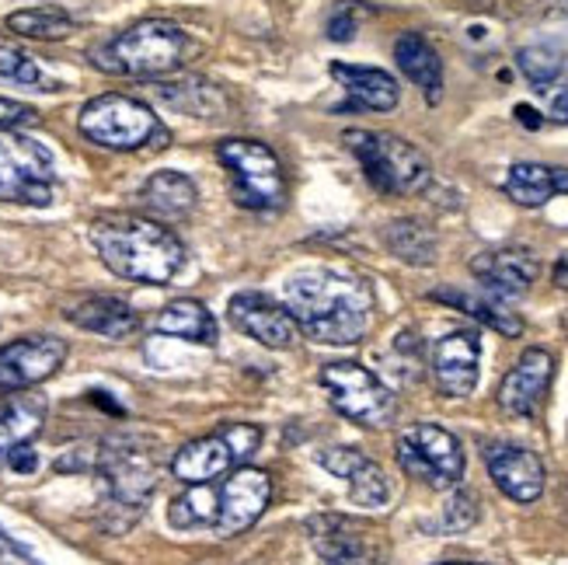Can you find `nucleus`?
Returning a JSON list of instances; mask_svg holds the SVG:
<instances>
[{
	"label": "nucleus",
	"mask_w": 568,
	"mask_h": 565,
	"mask_svg": "<svg viewBox=\"0 0 568 565\" xmlns=\"http://www.w3.org/2000/svg\"><path fill=\"white\" fill-rule=\"evenodd\" d=\"M45 420V402L39 395H14L0 405V468L8 464V457L29 444V440L42 430Z\"/></svg>",
	"instance_id": "nucleus-24"
},
{
	"label": "nucleus",
	"mask_w": 568,
	"mask_h": 565,
	"mask_svg": "<svg viewBox=\"0 0 568 565\" xmlns=\"http://www.w3.org/2000/svg\"><path fill=\"white\" fill-rule=\"evenodd\" d=\"M349 482V493H353V503L356 506H366V509H377V506H384L387 503V496H390V485H387V475H384V468L377 461H363L359 468L345 478Z\"/></svg>",
	"instance_id": "nucleus-33"
},
{
	"label": "nucleus",
	"mask_w": 568,
	"mask_h": 565,
	"mask_svg": "<svg viewBox=\"0 0 568 565\" xmlns=\"http://www.w3.org/2000/svg\"><path fill=\"white\" fill-rule=\"evenodd\" d=\"M558 192H568V168L520 161L506 175V195L520 206H545Z\"/></svg>",
	"instance_id": "nucleus-22"
},
{
	"label": "nucleus",
	"mask_w": 568,
	"mask_h": 565,
	"mask_svg": "<svg viewBox=\"0 0 568 565\" xmlns=\"http://www.w3.org/2000/svg\"><path fill=\"white\" fill-rule=\"evenodd\" d=\"M558 565H568V558H561V562H558Z\"/></svg>",
	"instance_id": "nucleus-44"
},
{
	"label": "nucleus",
	"mask_w": 568,
	"mask_h": 565,
	"mask_svg": "<svg viewBox=\"0 0 568 565\" xmlns=\"http://www.w3.org/2000/svg\"><path fill=\"white\" fill-rule=\"evenodd\" d=\"M39 112L32 105H21V102H8V98H0V130H18V127H29L36 122Z\"/></svg>",
	"instance_id": "nucleus-38"
},
{
	"label": "nucleus",
	"mask_w": 568,
	"mask_h": 565,
	"mask_svg": "<svg viewBox=\"0 0 568 565\" xmlns=\"http://www.w3.org/2000/svg\"><path fill=\"white\" fill-rule=\"evenodd\" d=\"M220 436L227 440V447L234 454V464H244L262 444V430L252 426V423H227L224 430H220Z\"/></svg>",
	"instance_id": "nucleus-35"
},
{
	"label": "nucleus",
	"mask_w": 568,
	"mask_h": 565,
	"mask_svg": "<svg viewBox=\"0 0 568 565\" xmlns=\"http://www.w3.org/2000/svg\"><path fill=\"white\" fill-rule=\"evenodd\" d=\"M398 464L402 472L426 482L433 488H454L464 478V451L460 440L436 423H415L398 436Z\"/></svg>",
	"instance_id": "nucleus-9"
},
{
	"label": "nucleus",
	"mask_w": 568,
	"mask_h": 565,
	"mask_svg": "<svg viewBox=\"0 0 568 565\" xmlns=\"http://www.w3.org/2000/svg\"><path fill=\"white\" fill-rule=\"evenodd\" d=\"M488 475L513 503H537L545 493V464L527 447L499 444L488 451Z\"/></svg>",
	"instance_id": "nucleus-17"
},
{
	"label": "nucleus",
	"mask_w": 568,
	"mask_h": 565,
	"mask_svg": "<svg viewBox=\"0 0 568 565\" xmlns=\"http://www.w3.org/2000/svg\"><path fill=\"white\" fill-rule=\"evenodd\" d=\"M321 384H325L335 412H342L345 420L369 426V430H384L394 423V412H398L394 395L363 363H353V360L325 363L321 366Z\"/></svg>",
	"instance_id": "nucleus-8"
},
{
	"label": "nucleus",
	"mask_w": 568,
	"mask_h": 565,
	"mask_svg": "<svg viewBox=\"0 0 568 565\" xmlns=\"http://www.w3.org/2000/svg\"><path fill=\"white\" fill-rule=\"evenodd\" d=\"M158 332L200 342V346H216V317L200 301H175L158 314Z\"/></svg>",
	"instance_id": "nucleus-26"
},
{
	"label": "nucleus",
	"mask_w": 568,
	"mask_h": 565,
	"mask_svg": "<svg viewBox=\"0 0 568 565\" xmlns=\"http://www.w3.org/2000/svg\"><path fill=\"white\" fill-rule=\"evenodd\" d=\"M161 98L171 105V109H182L189 115H213L224 109V98L220 91L200 78H189V81H179V84H161L158 88Z\"/></svg>",
	"instance_id": "nucleus-29"
},
{
	"label": "nucleus",
	"mask_w": 568,
	"mask_h": 565,
	"mask_svg": "<svg viewBox=\"0 0 568 565\" xmlns=\"http://www.w3.org/2000/svg\"><path fill=\"white\" fill-rule=\"evenodd\" d=\"M98 468L105 475L112 506L119 509H133L140 513L143 503L151 500L154 485H158V472L154 461L146 451H140L130 440H109V444L98 451Z\"/></svg>",
	"instance_id": "nucleus-10"
},
{
	"label": "nucleus",
	"mask_w": 568,
	"mask_h": 565,
	"mask_svg": "<svg viewBox=\"0 0 568 565\" xmlns=\"http://www.w3.org/2000/svg\"><path fill=\"white\" fill-rule=\"evenodd\" d=\"M516 119H520L527 130H540V115L530 105H516Z\"/></svg>",
	"instance_id": "nucleus-42"
},
{
	"label": "nucleus",
	"mask_w": 568,
	"mask_h": 565,
	"mask_svg": "<svg viewBox=\"0 0 568 565\" xmlns=\"http://www.w3.org/2000/svg\"><path fill=\"white\" fill-rule=\"evenodd\" d=\"M91 244L119 280L168 286L185 265V244L143 216H102L91 224Z\"/></svg>",
	"instance_id": "nucleus-2"
},
{
	"label": "nucleus",
	"mask_w": 568,
	"mask_h": 565,
	"mask_svg": "<svg viewBox=\"0 0 568 565\" xmlns=\"http://www.w3.org/2000/svg\"><path fill=\"white\" fill-rule=\"evenodd\" d=\"M551 119L568 122V84L558 88V94H555V102H551Z\"/></svg>",
	"instance_id": "nucleus-41"
},
{
	"label": "nucleus",
	"mask_w": 568,
	"mask_h": 565,
	"mask_svg": "<svg viewBox=\"0 0 568 565\" xmlns=\"http://www.w3.org/2000/svg\"><path fill=\"white\" fill-rule=\"evenodd\" d=\"M216 158L227 168L237 206L258 210V213H276L286 206L290 189H286L283 164L265 143H258V140H224L216 147Z\"/></svg>",
	"instance_id": "nucleus-6"
},
{
	"label": "nucleus",
	"mask_w": 568,
	"mask_h": 565,
	"mask_svg": "<svg viewBox=\"0 0 568 565\" xmlns=\"http://www.w3.org/2000/svg\"><path fill=\"white\" fill-rule=\"evenodd\" d=\"M356 36V14H353V4L349 0H342V4L332 11L328 18V39L335 42H349Z\"/></svg>",
	"instance_id": "nucleus-37"
},
{
	"label": "nucleus",
	"mask_w": 568,
	"mask_h": 565,
	"mask_svg": "<svg viewBox=\"0 0 568 565\" xmlns=\"http://www.w3.org/2000/svg\"><path fill=\"white\" fill-rule=\"evenodd\" d=\"M516 67H520L524 78L537 88V91H548L558 78H561V67H565V53L558 46H527L516 53Z\"/></svg>",
	"instance_id": "nucleus-31"
},
{
	"label": "nucleus",
	"mask_w": 568,
	"mask_h": 565,
	"mask_svg": "<svg viewBox=\"0 0 568 565\" xmlns=\"http://www.w3.org/2000/svg\"><path fill=\"white\" fill-rule=\"evenodd\" d=\"M537 259L527 249H496V252H481L471 259V273L488 290L491 297L499 301H516L530 290L537 280Z\"/></svg>",
	"instance_id": "nucleus-16"
},
{
	"label": "nucleus",
	"mask_w": 568,
	"mask_h": 565,
	"mask_svg": "<svg viewBox=\"0 0 568 565\" xmlns=\"http://www.w3.org/2000/svg\"><path fill=\"white\" fill-rule=\"evenodd\" d=\"M325 565H384L374 552H349V555H338V558H328Z\"/></svg>",
	"instance_id": "nucleus-40"
},
{
	"label": "nucleus",
	"mask_w": 568,
	"mask_h": 565,
	"mask_svg": "<svg viewBox=\"0 0 568 565\" xmlns=\"http://www.w3.org/2000/svg\"><path fill=\"white\" fill-rule=\"evenodd\" d=\"M471 565H478V562H471Z\"/></svg>",
	"instance_id": "nucleus-45"
},
{
	"label": "nucleus",
	"mask_w": 568,
	"mask_h": 565,
	"mask_svg": "<svg viewBox=\"0 0 568 565\" xmlns=\"http://www.w3.org/2000/svg\"><path fill=\"white\" fill-rule=\"evenodd\" d=\"M189 53L192 42L179 24L146 18L109 39L105 46H98L91 57L98 70L115 73V78H164V73L179 70Z\"/></svg>",
	"instance_id": "nucleus-3"
},
{
	"label": "nucleus",
	"mask_w": 568,
	"mask_h": 565,
	"mask_svg": "<svg viewBox=\"0 0 568 565\" xmlns=\"http://www.w3.org/2000/svg\"><path fill=\"white\" fill-rule=\"evenodd\" d=\"M231 468H234V454L220 433L192 440V444H185L175 454V461H171V472H175V478H182L185 485L216 482V478H224Z\"/></svg>",
	"instance_id": "nucleus-19"
},
{
	"label": "nucleus",
	"mask_w": 568,
	"mask_h": 565,
	"mask_svg": "<svg viewBox=\"0 0 568 565\" xmlns=\"http://www.w3.org/2000/svg\"><path fill=\"white\" fill-rule=\"evenodd\" d=\"M436 565H471V562H436Z\"/></svg>",
	"instance_id": "nucleus-43"
},
{
	"label": "nucleus",
	"mask_w": 568,
	"mask_h": 565,
	"mask_svg": "<svg viewBox=\"0 0 568 565\" xmlns=\"http://www.w3.org/2000/svg\"><path fill=\"white\" fill-rule=\"evenodd\" d=\"M57 189L53 154L18 130H0V203L49 206Z\"/></svg>",
	"instance_id": "nucleus-7"
},
{
	"label": "nucleus",
	"mask_w": 568,
	"mask_h": 565,
	"mask_svg": "<svg viewBox=\"0 0 568 565\" xmlns=\"http://www.w3.org/2000/svg\"><path fill=\"white\" fill-rule=\"evenodd\" d=\"M0 81L4 84H18V88H39V91H53L45 81V73L39 70V63L21 53L18 46L0 39Z\"/></svg>",
	"instance_id": "nucleus-32"
},
{
	"label": "nucleus",
	"mask_w": 568,
	"mask_h": 565,
	"mask_svg": "<svg viewBox=\"0 0 568 565\" xmlns=\"http://www.w3.org/2000/svg\"><path fill=\"white\" fill-rule=\"evenodd\" d=\"M67 360V342L57 335H24L0 346V391H24L53 377Z\"/></svg>",
	"instance_id": "nucleus-12"
},
{
	"label": "nucleus",
	"mask_w": 568,
	"mask_h": 565,
	"mask_svg": "<svg viewBox=\"0 0 568 565\" xmlns=\"http://www.w3.org/2000/svg\"><path fill=\"white\" fill-rule=\"evenodd\" d=\"M286 311L296 329L314 342L328 346H353L369 329L374 314V290L363 276L342 269H304L283 286Z\"/></svg>",
	"instance_id": "nucleus-1"
},
{
	"label": "nucleus",
	"mask_w": 568,
	"mask_h": 565,
	"mask_svg": "<svg viewBox=\"0 0 568 565\" xmlns=\"http://www.w3.org/2000/svg\"><path fill=\"white\" fill-rule=\"evenodd\" d=\"M384 241L408 265H433L436 259V234L426 224H418V220H394L384 231Z\"/></svg>",
	"instance_id": "nucleus-28"
},
{
	"label": "nucleus",
	"mask_w": 568,
	"mask_h": 565,
	"mask_svg": "<svg viewBox=\"0 0 568 565\" xmlns=\"http://www.w3.org/2000/svg\"><path fill=\"white\" fill-rule=\"evenodd\" d=\"M433 301H443V304H450V307H457V311H464V314H471V317H478L481 325H488V329H496L499 335H506V339H516L524 332V322H520V314L516 311H509L506 307V301H499V297H491L488 290H460V286H447V290H433Z\"/></svg>",
	"instance_id": "nucleus-20"
},
{
	"label": "nucleus",
	"mask_w": 568,
	"mask_h": 565,
	"mask_svg": "<svg viewBox=\"0 0 568 565\" xmlns=\"http://www.w3.org/2000/svg\"><path fill=\"white\" fill-rule=\"evenodd\" d=\"M481 339L478 332H450L433 350V377L447 398H467L478 387Z\"/></svg>",
	"instance_id": "nucleus-14"
},
{
	"label": "nucleus",
	"mask_w": 568,
	"mask_h": 565,
	"mask_svg": "<svg viewBox=\"0 0 568 565\" xmlns=\"http://www.w3.org/2000/svg\"><path fill=\"white\" fill-rule=\"evenodd\" d=\"M317 461H321V468L332 472L335 478H349L366 461V454L356 451V447H328L325 454H317Z\"/></svg>",
	"instance_id": "nucleus-36"
},
{
	"label": "nucleus",
	"mask_w": 568,
	"mask_h": 565,
	"mask_svg": "<svg viewBox=\"0 0 568 565\" xmlns=\"http://www.w3.org/2000/svg\"><path fill=\"white\" fill-rule=\"evenodd\" d=\"M78 130L109 151H136V147H168V130L158 112L130 94H102L91 98L78 115Z\"/></svg>",
	"instance_id": "nucleus-5"
},
{
	"label": "nucleus",
	"mask_w": 568,
	"mask_h": 565,
	"mask_svg": "<svg viewBox=\"0 0 568 565\" xmlns=\"http://www.w3.org/2000/svg\"><path fill=\"white\" fill-rule=\"evenodd\" d=\"M475 521H478V503H475V496L464 493V488H457V493L447 500V506H443L439 527L447 531V534H460V531L471 527Z\"/></svg>",
	"instance_id": "nucleus-34"
},
{
	"label": "nucleus",
	"mask_w": 568,
	"mask_h": 565,
	"mask_svg": "<svg viewBox=\"0 0 568 565\" xmlns=\"http://www.w3.org/2000/svg\"><path fill=\"white\" fill-rule=\"evenodd\" d=\"M213 485H216V521L210 534L216 537L244 534L268 509V500H273V478L258 468H237L231 478Z\"/></svg>",
	"instance_id": "nucleus-11"
},
{
	"label": "nucleus",
	"mask_w": 568,
	"mask_h": 565,
	"mask_svg": "<svg viewBox=\"0 0 568 565\" xmlns=\"http://www.w3.org/2000/svg\"><path fill=\"white\" fill-rule=\"evenodd\" d=\"M8 29L24 36V39L53 42V39H67L73 32V21L57 8H24V11H14L8 18Z\"/></svg>",
	"instance_id": "nucleus-30"
},
{
	"label": "nucleus",
	"mask_w": 568,
	"mask_h": 565,
	"mask_svg": "<svg viewBox=\"0 0 568 565\" xmlns=\"http://www.w3.org/2000/svg\"><path fill=\"white\" fill-rule=\"evenodd\" d=\"M67 317L78 329L94 332V335H102V339H126L140 325L136 311L126 301H119V297H88L78 307H70Z\"/></svg>",
	"instance_id": "nucleus-21"
},
{
	"label": "nucleus",
	"mask_w": 568,
	"mask_h": 565,
	"mask_svg": "<svg viewBox=\"0 0 568 565\" xmlns=\"http://www.w3.org/2000/svg\"><path fill=\"white\" fill-rule=\"evenodd\" d=\"M8 468H14L18 475H32L39 468V457L29 444H21L11 457H8Z\"/></svg>",
	"instance_id": "nucleus-39"
},
{
	"label": "nucleus",
	"mask_w": 568,
	"mask_h": 565,
	"mask_svg": "<svg viewBox=\"0 0 568 565\" xmlns=\"http://www.w3.org/2000/svg\"><path fill=\"white\" fill-rule=\"evenodd\" d=\"M140 200H143V206L151 210V213L175 220V216H185L195 206L200 195H195L192 179L182 175V171H158V175L146 179Z\"/></svg>",
	"instance_id": "nucleus-25"
},
{
	"label": "nucleus",
	"mask_w": 568,
	"mask_h": 565,
	"mask_svg": "<svg viewBox=\"0 0 568 565\" xmlns=\"http://www.w3.org/2000/svg\"><path fill=\"white\" fill-rule=\"evenodd\" d=\"M307 537L325 562L338 558V555H349V552H369L363 542V527L353 524L349 517H338V513H321V517H311Z\"/></svg>",
	"instance_id": "nucleus-27"
},
{
	"label": "nucleus",
	"mask_w": 568,
	"mask_h": 565,
	"mask_svg": "<svg viewBox=\"0 0 568 565\" xmlns=\"http://www.w3.org/2000/svg\"><path fill=\"white\" fill-rule=\"evenodd\" d=\"M227 314H231V325L237 332L262 342V346H268V350H290L293 342L301 339V329H296L293 314L258 290H244V293H237V297H231Z\"/></svg>",
	"instance_id": "nucleus-13"
},
{
	"label": "nucleus",
	"mask_w": 568,
	"mask_h": 565,
	"mask_svg": "<svg viewBox=\"0 0 568 565\" xmlns=\"http://www.w3.org/2000/svg\"><path fill=\"white\" fill-rule=\"evenodd\" d=\"M555 377V356L548 350H527L499 384V405L509 415H537Z\"/></svg>",
	"instance_id": "nucleus-15"
},
{
	"label": "nucleus",
	"mask_w": 568,
	"mask_h": 565,
	"mask_svg": "<svg viewBox=\"0 0 568 565\" xmlns=\"http://www.w3.org/2000/svg\"><path fill=\"white\" fill-rule=\"evenodd\" d=\"M332 78L345 88L353 109H369V112H390L398 105L402 88L381 67H353V63H332Z\"/></svg>",
	"instance_id": "nucleus-18"
},
{
	"label": "nucleus",
	"mask_w": 568,
	"mask_h": 565,
	"mask_svg": "<svg viewBox=\"0 0 568 565\" xmlns=\"http://www.w3.org/2000/svg\"><path fill=\"white\" fill-rule=\"evenodd\" d=\"M345 147L363 164V175L377 192L387 195H415L433 182L429 161L402 137L374 133V130H345Z\"/></svg>",
	"instance_id": "nucleus-4"
},
{
	"label": "nucleus",
	"mask_w": 568,
	"mask_h": 565,
	"mask_svg": "<svg viewBox=\"0 0 568 565\" xmlns=\"http://www.w3.org/2000/svg\"><path fill=\"white\" fill-rule=\"evenodd\" d=\"M394 60H398L402 73L426 91L429 105L439 102V88H443V60L436 49L418 36V32H405L398 42H394Z\"/></svg>",
	"instance_id": "nucleus-23"
}]
</instances>
